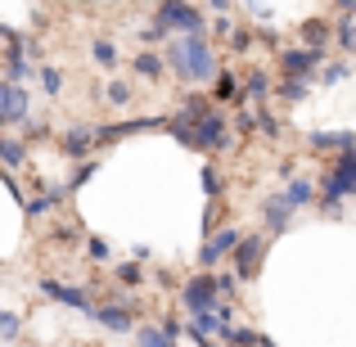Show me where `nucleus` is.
Masks as SVG:
<instances>
[{"mask_svg":"<svg viewBox=\"0 0 356 347\" xmlns=\"http://www.w3.org/2000/svg\"><path fill=\"white\" fill-rule=\"evenodd\" d=\"M356 190V149H348V154L339 158V167L330 172V181H325V203H339L343 194Z\"/></svg>","mask_w":356,"mask_h":347,"instance_id":"20e7f679","label":"nucleus"},{"mask_svg":"<svg viewBox=\"0 0 356 347\" xmlns=\"http://www.w3.org/2000/svg\"><path fill=\"white\" fill-rule=\"evenodd\" d=\"M90 145H95V140H90V131H72V140H68V154H86Z\"/></svg>","mask_w":356,"mask_h":347,"instance_id":"4468645a","label":"nucleus"},{"mask_svg":"<svg viewBox=\"0 0 356 347\" xmlns=\"http://www.w3.org/2000/svg\"><path fill=\"white\" fill-rule=\"evenodd\" d=\"M99 321L108 325V330H131V321H127V312H122V307H104V312H99Z\"/></svg>","mask_w":356,"mask_h":347,"instance_id":"9b49d317","label":"nucleus"},{"mask_svg":"<svg viewBox=\"0 0 356 347\" xmlns=\"http://www.w3.org/2000/svg\"><path fill=\"white\" fill-rule=\"evenodd\" d=\"M307 199H312V185H307V181H293V185H289L284 203H293V208H298V203H307Z\"/></svg>","mask_w":356,"mask_h":347,"instance_id":"f8f14e48","label":"nucleus"},{"mask_svg":"<svg viewBox=\"0 0 356 347\" xmlns=\"http://www.w3.org/2000/svg\"><path fill=\"white\" fill-rule=\"evenodd\" d=\"M316 59H321V54H316V50H289V54H284L289 81H293V77H302V72H312V63H316Z\"/></svg>","mask_w":356,"mask_h":347,"instance_id":"0eeeda50","label":"nucleus"},{"mask_svg":"<svg viewBox=\"0 0 356 347\" xmlns=\"http://www.w3.org/2000/svg\"><path fill=\"white\" fill-rule=\"evenodd\" d=\"M284 208H289L284 199H280V203H270V208H266V226H270V230H280V226H284Z\"/></svg>","mask_w":356,"mask_h":347,"instance_id":"2eb2a0df","label":"nucleus"},{"mask_svg":"<svg viewBox=\"0 0 356 347\" xmlns=\"http://www.w3.org/2000/svg\"><path fill=\"white\" fill-rule=\"evenodd\" d=\"M248 95H252V99H261V95H266V77H261V72L248 81Z\"/></svg>","mask_w":356,"mask_h":347,"instance_id":"aec40b11","label":"nucleus"},{"mask_svg":"<svg viewBox=\"0 0 356 347\" xmlns=\"http://www.w3.org/2000/svg\"><path fill=\"white\" fill-rule=\"evenodd\" d=\"M50 298H59V302H68V307H77V312H90V302H86V293H77V289H63V284H41Z\"/></svg>","mask_w":356,"mask_h":347,"instance_id":"6e6552de","label":"nucleus"},{"mask_svg":"<svg viewBox=\"0 0 356 347\" xmlns=\"http://www.w3.org/2000/svg\"><path fill=\"white\" fill-rule=\"evenodd\" d=\"M136 68H140V77H158V72H163V63H158L154 54H140V59H136Z\"/></svg>","mask_w":356,"mask_h":347,"instance_id":"ddd939ff","label":"nucleus"},{"mask_svg":"<svg viewBox=\"0 0 356 347\" xmlns=\"http://www.w3.org/2000/svg\"><path fill=\"white\" fill-rule=\"evenodd\" d=\"M140 343H145V347H172V334H158V330H145V334H140Z\"/></svg>","mask_w":356,"mask_h":347,"instance_id":"dca6fc26","label":"nucleus"},{"mask_svg":"<svg viewBox=\"0 0 356 347\" xmlns=\"http://www.w3.org/2000/svg\"><path fill=\"white\" fill-rule=\"evenodd\" d=\"M230 243H239V234H235V230H221L217 239H212L208 248H203V261H208V266H212V261H217L221 252H230Z\"/></svg>","mask_w":356,"mask_h":347,"instance_id":"9d476101","label":"nucleus"},{"mask_svg":"<svg viewBox=\"0 0 356 347\" xmlns=\"http://www.w3.org/2000/svg\"><path fill=\"white\" fill-rule=\"evenodd\" d=\"M261 347H275V343H266V339H261Z\"/></svg>","mask_w":356,"mask_h":347,"instance_id":"5701e85b","label":"nucleus"},{"mask_svg":"<svg viewBox=\"0 0 356 347\" xmlns=\"http://www.w3.org/2000/svg\"><path fill=\"white\" fill-rule=\"evenodd\" d=\"M0 158H5V163H18V158H23V149H18L14 140H5V145H0Z\"/></svg>","mask_w":356,"mask_h":347,"instance_id":"6ab92c4d","label":"nucleus"},{"mask_svg":"<svg viewBox=\"0 0 356 347\" xmlns=\"http://www.w3.org/2000/svg\"><path fill=\"white\" fill-rule=\"evenodd\" d=\"M257 257H261V239H243L239 243V275H252Z\"/></svg>","mask_w":356,"mask_h":347,"instance_id":"1a4fd4ad","label":"nucleus"},{"mask_svg":"<svg viewBox=\"0 0 356 347\" xmlns=\"http://www.w3.org/2000/svg\"><path fill=\"white\" fill-rule=\"evenodd\" d=\"M176 63H185V72H190L194 81L208 77L212 72V54H208V45H203V36H185L181 50H176Z\"/></svg>","mask_w":356,"mask_h":347,"instance_id":"7ed1b4c3","label":"nucleus"},{"mask_svg":"<svg viewBox=\"0 0 356 347\" xmlns=\"http://www.w3.org/2000/svg\"><path fill=\"white\" fill-rule=\"evenodd\" d=\"M95 59H99V63H118V45L99 41V45H95Z\"/></svg>","mask_w":356,"mask_h":347,"instance_id":"f3484780","label":"nucleus"},{"mask_svg":"<svg viewBox=\"0 0 356 347\" xmlns=\"http://www.w3.org/2000/svg\"><path fill=\"white\" fill-rule=\"evenodd\" d=\"M27 108H23V95H18V86H5L0 81V122H18Z\"/></svg>","mask_w":356,"mask_h":347,"instance_id":"423d86ee","label":"nucleus"},{"mask_svg":"<svg viewBox=\"0 0 356 347\" xmlns=\"http://www.w3.org/2000/svg\"><path fill=\"white\" fill-rule=\"evenodd\" d=\"M307 41L321 45V41H325V27H321V23H312V27H307Z\"/></svg>","mask_w":356,"mask_h":347,"instance_id":"412c9836","label":"nucleus"},{"mask_svg":"<svg viewBox=\"0 0 356 347\" xmlns=\"http://www.w3.org/2000/svg\"><path fill=\"white\" fill-rule=\"evenodd\" d=\"M230 289V280L221 275V280H208V275H199V280H190L185 284V307H194L199 316H208V312H226L221 307V293Z\"/></svg>","mask_w":356,"mask_h":347,"instance_id":"f03ea898","label":"nucleus"},{"mask_svg":"<svg viewBox=\"0 0 356 347\" xmlns=\"http://www.w3.org/2000/svg\"><path fill=\"white\" fill-rule=\"evenodd\" d=\"M172 131L185 140V145H194V149H217L221 140H226V118L212 108V113H203L194 127H176V122H172Z\"/></svg>","mask_w":356,"mask_h":347,"instance_id":"f257e3e1","label":"nucleus"},{"mask_svg":"<svg viewBox=\"0 0 356 347\" xmlns=\"http://www.w3.org/2000/svg\"><path fill=\"white\" fill-rule=\"evenodd\" d=\"M0 334H5V339H9V334H18V321H14V316H0Z\"/></svg>","mask_w":356,"mask_h":347,"instance_id":"4be33fe9","label":"nucleus"},{"mask_svg":"<svg viewBox=\"0 0 356 347\" xmlns=\"http://www.w3.org/2000/svg\"><path fill=\"white\" fill-rule=\"evenodd\" d=\"M230 343H235V347H257V334H248V330H230Z\"/></svg>","mask_w":356,"mask_h":347,"instance_id":"a211bd4d","label":"nucleus"},{"mask_svg":"<svg viewBox=\"0 0 356 347\" xmlns=\"http://www.w3.org/2000/svg\"><path fill=\"white\" fill-rule=\"evenodd\" d=\"M158 23H181V27H190V36H199V9H190V5H163L158 9Z\"/></svg>","mask_w":356,"mask_h":347,"instance_id":"39448f33","label":"nucleus"}]
</instances>
